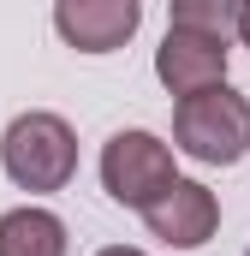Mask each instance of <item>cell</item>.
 Instances as JSON below:
<instances>
[{"mask_svg":"<svg viewBox=\"0 0 250 256\" xmlns=\"http://www.w3.org/2000/svg\"><path fill=\"white\" fill-rule=\"evenodd\" d=\"M173 149H185L202 167H232L250 149V102L232 84H214L173 108Z\"/></svg>","mask_w":250,"mask_h":256,"instance_id":"obj_1","label":"cell"},{"mask_svg":"<svg viewBox=\"0 0 250 256\" xmlns=\"http://www.w3.org/2000/svg\"><path fill=\"white\" fill-rule=\"evenodd\" d=\"M0 167L18 191H66L78 173V137L60 114H18L0 137Z\"/></svg>","mask_w":250,"mask_h":256,"instance_id":"obj_2","label":"cell"},{"mask_svg":"<svg viewBox=\"0 0 250 256\" xmlns=\"http://www.w3.org/2000/svg\"><path fill=\"white\" fill-rule=\"evenodd\" d=\"M173 179H179L173 173V149L155 131H114L108 137V149H102V185H108L114 202L149 208Z\"/></svg>","mask_w":250,"mask_h":256,"instance_id":"obj_3","label":"cell"},{"mask_svg":"<svg viewBox=\"0 0 250 256\" xmlns=\"http://www.w3.org/2000/svg\"><path fill=\"white\" fill-rule=\"evenodd\" d=\"M143 220H149V232H155L161 244L196 250V244L214 238V226H220V202H214L208 185H196V179H173L167 191L143 208Z\"/></svg>","mask_w":250,"mask_h":256,"instance_id":"obj_4","label":"cell"},{"mask_svg":"<svg viewBox=\"0 0 250 256\" xmlns=\"http://www.w3.org/2000/svg\"><path fill=\"white\" fill-rule=\"evenodd\" d=\"M143 6L137 0H60L54 6V30L78 54H114L137 36Z\"/></svg>","mask_w":250,"mask_h":256,"instance_id":"obj_5","label":"cell"},{"mask_svg":"<svg viewBox=\"0 0 250 256\" xmlns=\"http://www.w3.org/2000/svg\"><path fill=\"white\" fill-rule=\"evenodd\" d=\"M155 78L185 102V96H202L214 84H226V42L214 36H190V30H167L161 48H155Z\"/></svg>","mask_w":250,"mask_h":256,"instance_id":"obj_6","label":"cell"},{"mask_svg":"<svg viewBox=\"0 0 250 256\" xmlns=\"http://www.w3.org/2000/svg\"><path fill=\"white\" fill-rule=\"evenodd\" d=\"M0 256H66V220L30 202L0 214Z\"/></svg>","mask_w":250,"mask_h":256,"instance_id":"obj_7","label":"cell"},{"mask_svg":"<svg viewBox=\"0 0 250 256\" xmlns=\"http://www.w3.org/2000/svg\"><path fill=\"white\" fill-rule=\"evenodd\" d=\"M232 0H173V24L167 30H190V36H214V42H226V30H232Z\"/></svg>","mask_w":250,"mask_h":256,"instance_id":"obj_8","label":"cell"},{"mask_svg":"<svg viewBox=\"0 0 250 256\" xmlns=\"http://www.w3.org/2000/svg\"><path fill=\"white\" fill-rule=\"evenodd\" d=\"M232 30H238V42L250 48V0H238V12H232Z\"/></svg>","mask_w":250,"mask_h":256,"instance_id":"obj_9","label":"cell"},{"mask_svg":"<svg viewBox=\"0 0 250 256\" xmlns=\"http://www.w3.org/2000/svg\"><path fill=\"white\" fill-rule=\"evenodd\" d=\"M96 256H143V250H131V244H108V250H96Z\"/></svg>","mask_w":250,"mask_h":256,"instance_id":"obj_10","label":"cell"},{"mask_svg":"<svg viewBox=\"0 0 250 256\" xmlns=\"http://www.w3.org/2000/svg\"><path fill=\"white\" fill-rule=\"evenodd\" d=\"M244 256H250V250H244Z\"/></svg>","mask_w":250,"mask_h":256,"instance_id":"obj_11","label":"cell"}]
</instances>
